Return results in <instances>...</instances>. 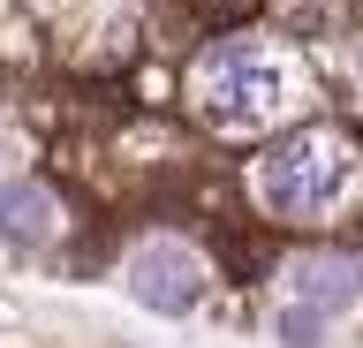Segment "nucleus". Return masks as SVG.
Wrapping results in <instances>:
<instances>
[{
  "label": "nucleus",
  "instance_id": "1",
  "mask_svg": "<svg viewBox=\"0 0 363 348\" xmlns=\"http://www.w3.org/2000/svg\"><path fill=\"white\" fill-rule=\"evenodd\" d=\"M356 174H363V159L340 129H295L250 167V189L280 220H325L356 197Z\"/></svg>",
  "mask_w": 363,
  "mask_h": 348
},
{
  "label": "nucleus",
  "instance_id": "2",
  "mask_svg": "<svg viewBox=\"0 0 363 348\" xmlns=\"http://www.w3.org/2000/svg\"><path fill=\"white\" fill-rule=\"evenodd\" d=\"M288 91L295 76L265 38H220L189 69V99L212 129H265L272 114H288Z\"/></svg>",
  "mask_w": 363,
  "mask_h": 348
},
{
  "label": "nucleus",
  "instance_id": "3",
  "mask_svg": "<svg viewBox=\"0 0 363 348\" xmlns=\"http://www.w3.org/2000/svg\"><path fill=\"white\" fill-rule=\"evenodd\" d=\"M121 280H129V296L152 310V318H189L204 303V288H212V273H204V257L189 250V242H174V235H152V242H136L129 265H121Z\"/></svg>",
  "mask_w": 363,
  "mask_h": 348
},
{
  "label": "nucleus",
  "instance_id": "4",
  "mask_svg": "<svg viewBox=\"0 0 363 348\" xmlns=\"http://www.w3.org/2000/svg\"><path fill=\"white\" fill-rule=\"evenodd\" d=\"M356 303H363V257H348V250H303L280 273V310H295V318L333 325Z\"/></svg>",
  "mask_w": 363,
  "mask_h": 348
},
{
  "label": "nucleus",
  "instance_id": "5",
  "mask_svg": "<svg viewBox=\"0 0 363 348\" xmlns=\"http://www.w3.org/2000/svg\"><path fill=\"white\" fill-rule=\"evenodd\" d=\"M61 242V197L45 182H0V250H16V257H30V250H53Z\"/></svg>",
  "mask_w": 363,
  "mask_h": 348
},
{
  "label": "nucleus",
  "instance_id": "6",
  "mask_svg": "<svg viewBox=\"0 0 363 348\" xmlns=\"http://www.w3.org/2000/svg\"><path fill=\"white\" fill-rule=\"evenodd\" d=\"M0 159H8V137H0Z\"/></svg>",
  "mask_w": 363,
  "mask_h": 348
}]
</instances>
